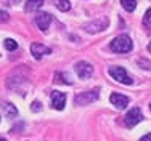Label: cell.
<instances>
[{"label": "cell", "instance_id": "obj_11", "mask_svg": "<svg viewBox=\"0 0 151 141\" xmlns=\"http://www.w3.org/2000/svg\"><path fill=\"white\" fill-rule=\"evenodd\" d=\"M3 111H5V114H6V117H10V119H13V117H16L18 115V109L15 106H13L12 103H3Z\"/></svg>", "mask_w": 151, "mask_h": 141}, {"label": "cell", "instance_id": "obj_21", "mask_svg": "<svg viewBox=\"0 0 151 141\" xmlns=\"http://www.w3.org/2000/svg\"><path fill=\"white\" fill-rule=\"evenodd\" d=\"M140 141H151V133H148V135H145L143 138H140Z\"/></svg>", "mask_w": 151, "mask_h": 141}, {"label": "cell", "instance_id": "obj_23", "mask_svg": "<svg viewBox=\"0 0 151 141\" xmlns=\"http://www.w3.org/2000/svg\"><path fill=\"white\" fill-rule=\"evenodd\" d=\"M148 52L151 53V42H150V45H148Z\"/></svg>", "mask_w": 151, "mask_h": 141}, {"label": "cell", "instance_id": "obj_18", "mask_svg": "<svg viewBox=\"0 0 151 141\" xmlns=\"http://www.w3.org/2000/svg\"><path fill=\"white\" fill-rule=\"evenodd\" d=\"M138 66H143V69H146V71H150L151 69V63L150 61H146V59H138Z\"/></svg>", "mask_w": 151, "mask_h": 141}, {"label": "cell", "instance_id": "obj_6", "mask_svg": "<svg viewBox=\"0 0 151 141\" xmlns=\"http://www.w3.org/2000/svg\"><path fill=\"white\" fill-rule=\"evenodd\" d=\"M76 72H77V75L81 79H88L93 74V66L90 63H87V61H79L76 64Z\"/></svg>", "mask_w": 151, "mask_h": 141}, {"label": "cell", "instance_id": "obj_20", "mask_svg": "<svg viewBox=\"0 0 151 141\" xmlns=\"http://www.w3.org/2000/svg\"><path fill=\"white\" fill-rule=\"evenodd\" d=\"M31 109L34 111V112H35V111H40V109H42L40 103H39V101H34V103H32V107H31Z\"/></svg>", "mask_w": 151, "mask_h": 141}, {"label": "cell", "instance_id": "obj_10", "mask_svg": "<svg viewBox=\"0 0 151 141\" xmlns=\"http://www.w3.org/2000/svg\"><path fill=\"white\" fill-rule=\"evenodd\" d=\"M35 23H37V27L40 29V31H47L50 26V23H52V14L39 13L37 16H35Z\"/></svg>", "mask_w": 151, "mask_h": 141}, {"label": "cell", "instance_id": "obj_12", "mask_svg": "<svg viewBox=\"0 0 151 141\" xmlns=\"http://www.w3.org/2000/svg\"><path fill=\"white\" fill-rule=\"evenodd\" d=\"M44 5V0H27L26 2V11H34V10L40 8V6Z\"/></svg>", "mask_w": 151, "mask_h": 141}, {"label": "cell", "instance_id": "obj_24", "mask_svg": "<svg viewBox=\"0 0 151 141\" xmlns=\"http://www.w3.org/2000/svg\"><path fill=\"white\" fill-rule=\"evenodd\" d=\"M0 141H5V140H3V138H0Z\"/></svg>", "mask_w": 151, "mask_h": 141}, {"label": "cell", "instance_id": "obj_3", "mask_svg": "<svg viewBox=\"0 0 151 141\" xmlns=\"http://www.w3.org/2000/svg\"><path fill=\"white\" fill-rule=\"evenodd\" d=\"M98 96H100L98 95V88L92 90V92H82V93H79V95H76L74 103L79 104V106H85V104H90V103H93V101H96Z\"/></svg>", "mask_w": 151, "mask_h": 141}, {"label": "cell", "instance_id": "obj_1", "mask_svg": "<svg viewBox=\"0 0 151 141\" xmlns=\"http://www.w3.org/2000/svg\"><path fill=\"white\" fill-rule=\"evenodd\" d=\"M109 47H111V50L116 52V53H127V52H130V50H132V47H134V45H132V40H130L129 35L122 34V35H117V37L111 42Z\"/></svg>", "mask_w": 151, "mask_h": 141}, {"label": "cell", "instance_id": "obj_5", "mask_svg": "<svg viewBox=\"0 0 151 141\" xmlns=\"http://www.w3.org/2000/svg\"><path fill=\"white\" fill-rule=\"evenodd\" d=\"M142 119H143L142 111H140L138 107H132V109L129 111L127 114H125L124 122H125V125H127V128H132V127H135V125L138 124Z\"/></svg>", "mask_w": 151, "mask_h": 141}, {"label": "cell", "instance_id": "obj_15", "mask_svg": "<svg viewBox=\"0 0 151 141\" xmlns=\"http://www.w3.org/2000/svg\"><path fill=\"white\" fill-rule=\"evenodd\" d=\"M121 5L124 10H127V11H134L137 8V2L135 0H121Z\"/></svg>", "mask_w": 151, "mask_h": 141}, {"label": "cell", "instance_id": "obj_25", "mask_svg": "<svg viewBox=\"0 0 151 141\" xmlns=\"http://www.w3.org/2000/svg\"><path fill=\"white\" fill-rule=\"evenodd\" d=\"M150 107H151V104H150Z\"/></svg>", "mask_w": 151, "mask_h": 141}, {"label": "cell", "instance_id": "obj_9", "mask_svg": "<svg viewBox=\"0 0 151 141\" xmlns=\"http://www.w3.org/2000/svg\"><path fill=\"white\" fill-rule=\"evenodd\" d=\"M31 53L34 55L35 59H40L44 55H50L52 50H50L48 47L42 45V43H32V45H31Z\"/></svg>", "mask_w": 151, "mask_h": 141}, {"label": "cell", "instance_id": "obj_2", "mask_svg": "<svg viewBox=\"0 0 151 141\" xmlns=\"http://www.w3.org/2000/svg\"><path fill=\"white\" fill-rule=\"evenodd\" d=\"M109 75L114 79V80H117L119 84H124V85H132V77L127 74V71L124 69V67H119V66H113L109 67Z\"/></svg>", "mask_w": 151, "mask_h": 141}, {"label": "cell", "instance_id": "obj_17", "mask_svg": "<svg viewBox=\"0 0 151 141\" xmlns=\"http://www.w3.org/2000/svg\"><path fill=\"white\" fill-rule=\"evenodd\" d=\"M143 24H145L146 27H151V8L146 10L145 16H143Z\"/></svg>", "mask_w": 151, "mask_h": 141}, {"label": "cell", "instance_id": "obj_14", "mask_svg": "<svg viewBox=\"0 0 151 141\" xmlns=\"http://www.w3.org/2000/svg\"><path fill=\"white\" fill-rule=\"evenodd\" d=\"M55 5H56L58 10H61V11H69L71 10L69 0H55Z\"/></svg>", "mask_w": 151, "mask_h": 141}, {"label": "cell", "instance_id": "obj_22", "mask_svg": "<svg viewBox=\"0 0 151 141\" xmlns=\"http://www.w3.org/2000/svg\"><path fill=\"white\" fill-rule=\"evenodd\" d=\"M8 2H10V5H12V3H18L19 0H8Z\"/></svg>", "mask_w": 151, "mask_h": 141}, {"label": "cell", "instance_id": "obj_4", "mask_svg": "<svg viewBox=\"0 0 151 141\" xmlns=\"http://www.w3.org/2000/svg\"><path fill=\"white\" fill-rule=\"evenodd\" d=\"M108 24H109V19L103 16V18H98V19H95V21L87 23V24L84 26V29L88 32V34H96V32L105 31V29L108 27Z\"/></svg>", "mask_w": 151, "mask_h": 141}, {"label": "cell", "instance_id": "obj_7", "mask_svg": "<svg viewBox=\"0 0 151 141\" xmlns=\"http://www.w3.org/2000/svg\"><path fill=\"white\" fill-rule=\"evenodd\" d=\"M66 104V93L61 92H52V106L56 111H63Z\"/></svg>", "mask_w": 151, "mask_h": 141}, {"label": "cell", "instance_id": "obj_16", "mask_svg": "<svg viewBox=\"0 0 151 141\" xmlns=\"http://www.w3.org/2000/svg\"><path fill=\"white\" fill-rule=\"evenodd\" d=\"M5 48L8 50V52H13V50L18 48V43L13 40V39H6L5 40Z\"/></svg>", "mask_w": 151, "mask_h": 141}, {"label": "cell", "instance_id": "obj_19", "mask_svg": "<svg viewBox=\"0 0 151 141\" xmlns=\"http://www.w3.org/2000/svg\"><path fill=\"white\" fill-rule=\"evenodd\" d=\"M8 13L6 11H2V10H0V23H5V21H8Z\"/></svg>", "mask_w": 151, "mask_h": 141}, {"label": "cell", "instance_id": "obj_8", "mask_svg": "<svg viewBox=\"0 0 151 141\" xmlns=\"http://www.w3.org/2000/svg\"><path fill=\"white\" fill-rule=\"evenodd\" d=\"M109 101H111V103H113L114 106L117 107V109H124V107H127V104L130 103L129 96L121 95V93H113V95L109 96Z\"/></svg>", "mask_w": 151, "mask_h": 141}, {"label": "cell", "instance_id": "obj_13", "mask_svg": "<svg viewBox=\"0 0 151 141\" xmlns=\"http://www.w3.org/2000/svg\"><path fill=\"white\" fill-rule=\"evenodd\" d=\"M55 82L56 84H68V85L73 84V80L69 79V75H68L66 72H58V74L55 75Z\"/></svg>", "mask_w": 151, "mask_h": 141}]
</instances>
